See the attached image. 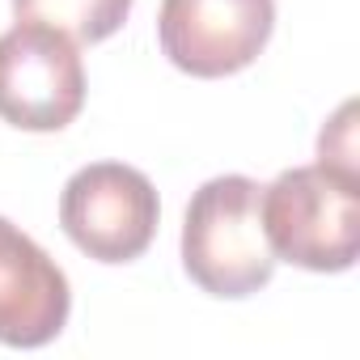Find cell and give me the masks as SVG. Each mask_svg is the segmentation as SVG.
Instances as JSON below:
<instances>
[{
  "mask_svg": "<svg viewBox=\"0 0 360 360\" xmlns=\"http://www.w3.org/2000/svg\"><path fill=\"white\" fill-rule=\"evenodd\" d=\"M276 259L305 271H347L360 250V169L292 165L259 195Z\"/></svg>",
  "mask_w": 360,
  "mask_h": 360,
  "instance_id": "1",
  "label": "cell"
},
{
  "mask_svg": "<svg viewBox=\"0 0 360 360\" xmlns=\"http://www.w3.org/2000/svg\"><path fill=\"white\" fill-rule=\"evenodd\" d=\"M263 187L246 174H221L191 195L183 221V267L208 297H250L276 276V255L259 217Z\"/></svg>",
  "mask_w": 360,
  "mask_h": 360,
  "instance_id": "2",
  "label": "cell"
},
{
  "mask_svg": "<svg viewBox=\"0 0 360 360\" xmlns=\"http://www.w3.org/2000/svg\"><path fill=\"white\" fill-rule=\"evenodd\" d=\"M161 204L153 183L123 161L77 169L60 195V225L77 250L98 263H131L157 238Z\"/></svg>",
  "mask_w": 360,
  "mask_h": 360,
  "instance_id": "3",
  "label": "cell"
},
{
  "mask_svg": "<svg viewBox=\"0 0 360 360\" xmlns=\"http://www.w3.org/2000/svg\"><path fill=\"white\" fill-rule=\"evenodd\" d=\"M85 106L77 43L43 22L0 34V119L22 131H60Z\"/></svg>",
  "mask_w": 360,
  "mask_h": 360,
  "instance_id": "4",
  "label": "cell"
},
{
  "mask_svg": "<svg viewBox=\"0 0 360 360\" xmlns=\"http://www.w3.org/2000/svg\"><path fill=\"white\" fill-rule=\"evenodd\" d=\"M276 26V0H161L157 39L174 68L217 81L250 68Z\"/></svg>",
  "mask_w": 360,
  "mask_h": 360,
  "instance_id": "5",
  "label": "cell"
},
{
  "mask_svg": "<svg viewBox=\"0 0 360 360\" xmlns=\"http://www.w3.org/2000/svg\"><path fill=\"white\" fill-rule=\"evenodd\" d=\"M72 292L60 263L0 217V343L43 347L68 326Z\"/></svg>",
  "mask_w": 360,
  "mask_h": 360,
  "instance_id": "6",
  "label": "cell"
},
{
  "mask_svg": "<svg viewBox=\"0 0 360 360\" xmlns=\"http://www.w3.org/2000/svg\"><path fill=\"white\" fill-rule=\"evenodd\" d=\"M13 13L18 22L56 26L72 43H102L127 22L131 0H13Z\"/></svg>",
  "mask_w": 360,
  "mask_h": 360,
  "instance_id": "7",
  "label": "cell"
},
{
  "mask_svg": "<svg viewBox=\"0 0 360 360\" xmlns=\"http://www.w3.org/2000/svg\"><path fill=\"white\" fill-rule=\"evenodd\" d=\"M352 115H356V106L347 102V106L335 115V123L322 131V140H318V161H330V165H343V169H360V165H356V144H352Z\"/></svg>",
  "mask_w": 360,
  "mask_h": 360,
  "instance_id": "8",
  "label": "cell"
}]
</instances>
